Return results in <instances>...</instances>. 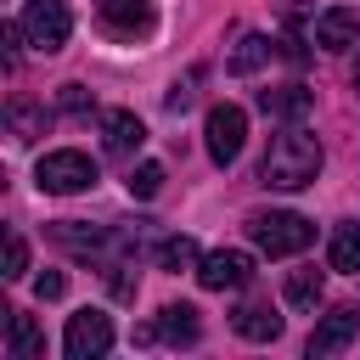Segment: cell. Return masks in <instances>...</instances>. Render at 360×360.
Returning a JSON list of instances; mask_svg holds the SVG:
<instances>
[{
    "instance_id": "cell-1",
    "label": "cell",
    "mask_w": 360,
    "mask_h": 360,
    "mask_svg": "<svg viewBox=\"0 0 360 360\" xmlns=\"http://www.w3.org/2000/svg\"><path fill=\"white\" fill-rule=\"evenodd\" d=\"M315 174H321V141L304 124L276 129L270 135V152L259 163V180L276 186V191H304V186H315Z\"/></svg>"
},
{
    "instance_id": "cell-2",
    "label": "cell",
    "mask_w": 360,
    "mask_h": 360,
    "mask_svg": "<svg viewBox=\"0 0 360 360\" xmlns=\"http://www.w3.org/2000/svg\"><path fill=\"white\" fill-rule=\"evenodd\" d=\"M248 236H253L259 253L292 259V253H304V248L315 242V225H309L304 214H292V208H270V214H248Z\"/></svg>"
},
{
    "instance_id": "cell-3",
    "label": "cell",
    "mask_w": 360,
    "mask_h": 360,
    "mask_svg": "<svg viewBox=\"0 0 360 360\" xmlns=\"http://www.w3.org/2000/svg\"><path fill=\"white\" fill-rule=\"evenodd\" d=\"M34 186H39V191H51V197L90 191V186H96V163H90L84 152H73V146L45 152V158H39V169H34Z\"/></svg>"
},
{
    "instance_id": "cell-4",
    "label": "cell",
    "mask_w": 360,
    "mask_h": 360,
    "mask_svg": "<svg viewBox=\"0 0 360 360\" xmlns=\"http://www.w3.org/2000/svg\"><path fill=\"white\" fill-rule=\"evenodd\" d=\"M22 34H28V45L34 51H62L68 45V34H73V11H68V0H28L22 6Z\"/></svg>"
},
{
    "instance_id": "cell-5",
    "label": "cell",
    "mask_w": 360,
    "mask_h": 360,
    "mask_svg": "<svg viewBox=\"0 0 360 360\" xmlns=\"http://www.w3.org/2000/svg\"><path fill=\"white\" fill-rule=\"evenodd\" d=\"M202 141H208V158H214L219 169H225V163H236V158H242V141H248V112H242L236 101H219V107H208Z\"/></svg>"
},
{
    "instance_id": "cell-6",
    "label": "cell",
    "mask_w": 360,
    "mask_h": 360,
    "mask_svg": "<svg viewBox=\"0 0 360 360\" xmlns=\"http://www.w3.org/2000/svg\"><path fill=\"white\" fill-rule=\"evenodd\" d=\"M62 349H68V360H101V354L112 349V315H101V309H79V315H68Z\"/></svg>"
},
{
    "instance_id": "cell-7",
    "label": "cell",
    "mask_w": 360,
    "mask_h": 360,
    "mask_svg": "<svg viewBox=\"0 0 360 360\" xmlns=\"http://www.w3.org/2000/svg\"><path fill=\"white\" fill-rule=\"evenodd\" d=\"M360 338V309H332V315H321L315 321V332H309V343H304V354L309 360H332V354H343L349 343Z\"/></svg>"
},
{
    "instance_id": "cell-8",
    "label": "cell",
    "mask_w": 360,
    "mask_h": 360,
    "mask_svg": "<svg viewBox=\"0 0 360 360\" xmlns=\"http://www.w3.org/2000/svg\"><path fill=\"white\" fill-rule=\"evenodd\" d=\"M197 281H202L208 292H236V287H248V281H253V259H248L242 248L202 253V264H197Z\"/></svg>"
},
{
    "instance_id": "cell-9",
    "label": "cell",
    "mask_w": 360,
    "mask_h": 360,
    "mask_svg": "<svg viewBox=\"0 0 360 360\" xmlns=\"http://www.w3.org/2000/svg\"><path fill=\"white\" fill-rule=\"evenodd\" d=\"M309 39H315L321 51H349V45H360V11H349V6L321 11L315 28H309Z\"/></svg>"
},
{
    "instance_id": "cell-10",
    "label": "cell",
    "mask_w": 360,
    "mask_h": 360,
    "mask_svg": "<svg viewBox=\"0 0 360 360\" xmlns=\"http://www.w3.org/2000/svg\"><path fill=\"white\" fill-rule=\"evenodd\" d=\"M141 141H146V124H141L135 112L112 107V112L101 118V146H107V158H135Z\"/></svg>"
},
{
    "instance_id": "cell-11",
    "label": "cell",
    "mask_w": 360,
    "mask_h": 360,
    "mask_svg": "<svg viewBox=\"0 0 360 360\" xmlns=\"http://www.w3.org/2000/svg\"><path fill=\"white\" fill-rule=\"evenodd\" d=\"M51 236H56L68 253H79V259H112V231H96V225L62 219V225H51Z\"/></svg>"
},
{
    "instance_id": "cell-12",
    "label": "cell",
    "mask_w": 360,
    "mask_h": 360,
    "mask_svg": "<svg viewBox=\"0 0 360 360\" xmlns=\"http://www.w3.org/2000/svg\"><path fill=\"white\" fill-rule=\"evenodd\" d=\"M96 17H101L112 34L135 39V34L152 28V0H96Z\"/></svg>"
},
{
    "instance_id": "cell-13",
    "label": "cell",
    "mask_w": 360,
    "mask_h": 360,
    "mask_svg": "<svg viewBox=\"0 0 360 360\" xmlns=\"http://www.w3.org/2000/svg\"><path fill=\"white\" fill-rule=\"evenodd\" d=\"M231 326H236V338H248V343H276V338H281V315H276L270 304H242V309L231 315Z\"/></svg>"
},
{
    "instance_id": "cell-14",
    "label": "cell",
    "mask_w": 360,
    "mask_h": 360,
    "mask_svg": "<svg viewBox=\"0 0 360 360\" xmlns=\"http://www.w3.org/2000/svg\"><path fill=\"white\" fill-rule=\"evenodd\" d=\"M6 349H11V360H39V354H45V338H39L34 315L6 309Z\"/></svg>"
},
{
    "instance_id": "cell-15",
    "label": "cell",
    "mask_w": 360,
    "mask_h": 360,
    "mask_svg": "<svg viewBox=\"0 0 360 360\" xmlns=\"http://www.w3.org/2000/svg\"><path fill=\"white\" fill-rule=\"evenodd\" d=\"M259 112L298 124V118L309 112V90H304V84H276V90H259Z\"/></svg>"
},
{
    "instance_id": "cell-16",
    "label": "cell",
    "mask_w": 360,
    "mask_h": 360,
    "mask_svg": "<svg viewBox=\"0 0 360 360\" xmlns=\"http://www.w3.org/2000/svg\"><path fill=\"white\" fill-rule=\"evenodd\" d=\"M152 332H158V338H169V343H197V338H202V321H197V309H191V304H163Z\"/></svg>"
},
{
    "instance_id": "cell-17",
    "label": "cell",
    "mask_w": 360,
    "mask_h": 360,
    "mask_svg": "<svg viewBox=\"0 0 360 360\" xmlns=\"http://www.w3.org/2000/svg\"><path fill=\"white\" fill-rule=\"evenodd\" d=\"M326 264H332V270H343V276H360V219H354V225H338V231H332Z\"/></svg>"
},
{
    "instance_id": "cell-18",
    "label": "cell",
    "mask_w": 360,
    "mask_h": 360,
    "mask_svg": "<svg viewBox=\"0 0 360 360\" xmlns=\"http://www.w3.org/2000/svg\"><path fill=\"white\" fill-rule=\"evenodd\" d=\"M321 292H326V281H321V270H315V264L287 270V304H292V309H315V304H321Z\"/></svg>"
},
{
    "instance_id": "cell-19",
    "label": "cell",
    "mask_w": 360,
    "mask_h": 360,
    "mask_svg": "<svg viewBox=\"0 0 360 360\" xmlns=\"http://www.w3.org/2000/svg\"><path fill=\"white\" fill-rule=\"evenodd\" d=\"M158 264L180 276V270H197V264H202V253H197V242H191V236H163V242H158Z\"/></svg>"
},
{
    "instance_id": "cell-20",
    "label": "cell",
    "mask_w": 360,
    "mask_h": 360,
    "mask_svg": "<svg viewBox=\"0 0 360 360\" xmlns=\"http://www.w3.org/2000/svg\"><path fill=\"white\" fill-rule=\"evenodd\" d=\"M264 62H270V39H264V34H242L236 51H231V73H253V68H264Z\"/></svg>"
},
{
    "instance_id": "cell-21",
    "label": "cell",
    "mask_w": 360,
    "mask_h": 360,
    "mask_svg": "<svg viewBox=\"0 0 360 360\" xmlns=\"http://www.w3.org/2000/svg\"><path fill=\"white\" fill-rule=\"evenodd\" d=\"M124 186H129V197H158L163 191V163H135Z\"/></svg>"
},
{
    "instance_id": "cell-22",
    "label": "cell",
    "mask_w": 360,
    "mask_h": 360,
    "mask_svg": "<svg viewBox=\"0 0 360 360\" xmlns=\"http://www.w3.org/2000/svg\"><path fill=\"white\" fill-rule=\"evenodd\" d=\"M197 84H202V68H191L186 79H174V84H169V96H163V107H169V112H186V107L197 101Z\"/></svg>"
},
{
    "instance_id": "cell-23",
    "label": "cell",
    "mask_w": 360,
    "mask_h": 360,
    "mask_svg": "<svg viewBox=\"0 0 360 360\" xmlns=\"http://www.w3.org/2000/svg\"><path fill=\"white\" fill-rule=\"evenodd\" d=\"M11 129H17V141H34V135L45 129V112L28 107V101H11Z\"/></svg>"
},
{
    "instance_id": "cell-24",
    "label": "cell",
    "mask_w": 360,
    "mask_h": 360,
    "mask_svg": "<svg viewBox=\"0 0 360 360\" xmlns=\"http://www.w3.org/2000/svg\"><path fill=\"white\" fill-rule=\"evenodd\" d=\"M22 270H28V242L11 231V236H6V270H0V276H6V281H17Z\"/></svg>"
},
{
    "instance_id": "cell-25",
    "label": "cell",
    "mask_w": 360,
    "mask_h": 360,
    "mask_svg": "<svg viewBox=\"0 0 360 360\" xmlns=\"http://www.w3.org/2000/svg\"><path fill=\"white\" fill-rule=\"evenodd\" d=\"M62 107H68V112H90L96 101H90V90H84V84H62Z\"/></svg>"
},
{
    "instance_id": "cell-26",
    "label": "cell",
    "mask_w": 360,
    "mask_h": 360,
    "mask_svg": "<svg viewBox=\"0 0 360 360\" xmlns=\"http://www.w3.org/2000/svg\"><path fill=\"white\" fill-rule=\"evenodd\" d=\"M34 292H39V298H62V292H68V281H62L56 270H45V276H34Z\"/></svg>"
},
{
    "instance_id": "cell-27",
    "label": "cell",
    "mask_w": 360,
    "mask_h": 360,
    "mask_svg": "<svg viewBox=\"0 0 360 360\" xmlns=\"http://www.w3.org/2000/svg\"><path fill=\"white\" fill-rule=\"evenodd\" d=\"M349 84H354V96H360V45H354V68H349Z\"/></svg>"
}]
</instances>
